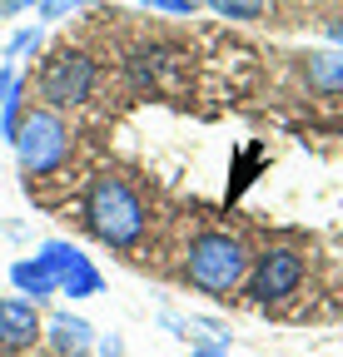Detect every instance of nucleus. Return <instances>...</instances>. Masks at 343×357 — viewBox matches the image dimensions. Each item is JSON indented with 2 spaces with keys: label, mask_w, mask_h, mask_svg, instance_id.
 <instances>
[{
  "label": "nucleus",
  "mask_w": 343,
  "mask_h": 357,
  "mask_svg": "<svg viewBox=\"0 0 343 357\" xmlns=\"http://www.w3.org/2000/svg\"><path fill=\"white\" fill-rule=\"evenodd\" d=\"M35 45H40V30H15V40L6 45V60H15V55L35 50Z\"/></svg>",
  "instance_id": "15"
},
{
  "label": "nucleus",
  "mask_w": 343,
  "mask_h": 357,
  "mask_svg": "<svg viewBox=\"0 0 343 357\" xmlns=\"http://www.w3.org/2000/svg\"><path fill=\"white\" fill-rule=\"evenodd\" d=\"M244 273H249V248L234 234H199L184 253V278L209 298L234 293L244 283Z\"/></svg>",
  "instance_id": "2"
},
{
  "label": "nucleus",
  "mask_w": 343,
  "mask_h": 357,
  "mask_svg": "<svg viewBox=\"0 0 343 357\" xmlns=\"http://www.w3.org/2000/svg\"><path fill=\"white\" fill-rule=\"evenodd\" d=\"M20 119H25V84L15 79V84L6 89V105H0V139H15Z\"/></svg>",
  "instance_id": "12"
},
{
  "label": "nucleus",
  "mask_w": 343,
  "mask_h": 357,
  "mask_svg": "<svg viewBox=\"0 0 343 357\" xmlns=\"http://www.w3.org/2000/svg\"><path fill=\"white\" fill-rule=\"evenodd\" d=\"M304 75H309V84L319 89V95H343V50H319V55H309Z\"/></svg>",
  "instance_id": "9"
},
{
  "label": "nucleus",
  "mask_w": 343,
  "mask_h": 357,
  "mask_svg": "<svg viewBox=\"0 0 343 357\" xmlns=\"http://www.w3.org/2000/svg\"><path fill=\"white\" fill-rule=\"evenodd\" d=\"M70 6H90V0H70Z\"/></svg>",
  "instance_id": "22"
},
{
  "label": "nucleus",
  "mask_w": 343,
  "mask_h": 357,
  "mask_svg": "<svg viewBox=\"0 0 343 357\" xmlns=\"http://www.w3.org/2000/svg\"><path fill=\"white\" fill-rule=\"evenodd\" d=\"M40 337H45V323L30 298H0V352L15 357V352H30Z\"/></svg>",
  "instance_id": "6"
},
{
  "label": "nucleus",
  "mask_w": 343,
  "mask_h": 357,
  "mask_svg": "<svg viewBox=\"0 0 343 357\" xmlns=\"http://www.w3.org/2000/svg\"><path fill=\"white\" fill-rule=\"evenodd\" d=\"M100 288H105V278L95 273V263L85 258V253H80V258L65 268V273H60V293H65V298H95Z\"/></svg>",
  "instance_id": "10"
},
{
  "label": "nucleus",
  "mask_w": 343,
  "mask_h": 357,
  "mask_svg": "<svg viewBox=\"0 0 343 357\" xmlns=\"http://www.w3.org/2000/svg\"><path fill=\"white\" fill-rule=\"evenodd\" d=\"M100 352H105V357H124V347H119V337H105V342H100Z\"/></svg>",
  "instance_id": "17"
},
{
  "label": "nucleus",
  "mask_w": 343,
  "mask_h": 357,
  "mask_svg": "<svg viewBox=\"0 0 343 357\" xmlns=\"http://www.w3.org/2000/svg\"><path fill=\"white\" fill-rule=\"evenodd\" d=\"M45 342L65 357V352H85L95 342V328L85 323V318H75V312H55V318L45 323Z\"/></svg>",
  "instance_id": "8"
},
{
  "label": "nucleus",
  "mask_w": 343,
  "mask_h": 357,
  "mask_svg": "<svg viewBox=\"0 0 343 357\" xmlns=\"http://www.w3.org/2000/svg\"><path fill=\"white\" fill-rule=\"evenodd\" d=\"M25 6H45V0H6V10L15 15V10H25Z\"/></svg>",
  "instance_id": "18"
},
{
  "label": "nucleus",
  "mask_w": 343,
  "mask_h": 357,
  "mask_svg": "<svg viewBox=\"0 0 343 357\" xmlns=\"http://www.w3.org/2000/svg\"><path fill=\"white\" fill-rule=\"evenodd\" d=\"M35 258L45 263V268H50L55 278H60L65 268H70V263L80 258V248H75V243H65V238H50V243H40V253H35Z\"/></svg>",
  "instance_id": "13"
},
{
  "label": "nucleus",
  "mask_w": 343,
  "mask_h": 357,
  "mask_svg": "<svg viewBox=\"0 0 343 357\" xmlns=\"http://www.w3.org/2000/svg\"><path fill=\"white\" fill-rule=\"evenodd\" d=\"M298 283H304V258L293 248H264L244 273V288L254 303H284L298 293Z\"/></svg>",
  "instance_id": "5"
},
{
  "label": "nucleus",
  "mask_w": 343,
  "mask_h": 357,
  "mask_svg": "<svg viewBox=\"0 0 343 357\" xmlns=\"http://www.w3.org/2000/svg\"><path fill=\"white\" fill-rule=\"evenodd\" d=\"M204 6L224 20H264L274 10V0H204Z\"/></svg>",
  "instance_id": "11"
},
{
  "label": "nucleus",
  "mask_w": 343,
  "mask_h": 357,
  "mask_svg": "<svg viewBox=\"0 0 343 357\" xmlns=\"http://www.w3.org/2000/svg\"><path fill=\"white\" fill-rule=\"evenodd\" d=\"M10 84H15V70L0 65V105H6V89H10Z\"/></svg>",
  "instance_id": "16"
},
{
  "label": "nucleus",
  "mask_w": 343,
  "mask_h": 357,
  "mask_svg": "<svg viewBox=\"0 0 343 357\" xmlns=\"http://www.w3.org/2000/svg\"><path fill=\"white\" fill-rule=\"evenodd\" d=\"M85 223H90V234L110 248H135L145 238V204L140 194L124 184V178L115 174H95L90 178V189H85Z\"/></svg>",
  "instance_id": "1"
},
{
  "label": "nucleus",
  "mask_w": 343,
  "mask_h": 357,
  "mask_svg": "<svg viewBox=\"0 0 343 357\" xmlns=\"http://www.w3.org/2000/svg\"><path fill=\"white\" fill-rule=\"evenodd\" d=\"M194 357H229V352H219V347H194Z\"/></svg>",
  "instance_id": "19"
},
{
  "label": "nucleus",
  "mask_w": 343,
  "mask_h": 357,
  "mask_svg": "<svg viewBox=\"0 0 343 357\" xmlns=\"http://www.w3.org/2000/svg\"><path fill=\"white\" fill-rule=\"evenodd\" d=\"M149 10H169V15H194L204 0H145Z\"/></svg>",
  "instance_id": "14"
},
{
  "label": "nucleus",
  "mask_w": 343,
  "mask_h": 357,
  "mask_svg": "<svg viewBox=\"0 0 343 357\" xmlns=\"http://www.w3.org/2000/svg\"><path fill=\"white\" fill-rule=\"evenodd\" d=\"M10 283H15V293L30 298V303H45L50 293H60V278H55L40 258H20V263H10Z\"/></svg>",
  "instance_id": "7"
},
{
  "label": "nucleus",
  "mask_w": 343,
  "mask_h": 357,
  "mask_svg": "<svg viewBox=\"0 0 343 357\" xmlns=\"http://www.w3.org/2000/svg\"><path fill=\"white\" fill-rule=\"evenodd\" d=\"M328 35H333V40H343V25H328Z\"/></svg>",
  "instance_id": "20"
},
{
  "label": "nucleus",
  "mask_w": 343,
  "mask_h": 357,
  "mask_svg": "<svg viewBox=\"0 0 343 357\" xmlns=\"http://www.w3.org/2000/svg\"><path fill=\"white\" fill-rule=\"evenodd\" d=\"M40 100H45V109H70V105H85L95 89V60L85 50H55L45 65H40Z\"/></svg>",
  "instance_id": "4"
},
{
  "label": "nucleus",
  "mask_w": 343,
  "mask_h": 357,
  "mask_svg": "<svg viewBox=\"0 0 343 357\" xmlns=\"http://www.w3.org/2000/svg\"><path fill=\"white\" fill-rule=\"evenodd\" d=\"M65 357H90V352H65Z\"/></svg>",
  "instance_id": "21"
},
{
  "label": "nucleus",
  "mask_w": 343,
  "mask_h": 357,
  "mask_svg": "<svg viewBox=\"0 0 343 357\" xmlns=\"http://www.w3.org/2000/svg\"><path fill=\"white\" fill-rule=\"evenodd\" d=\"M10 144H15V159H20L25 178H45L70 159V129L55 109H30Z\"/></svg>",
  "instance_id": "3"
}]
</instances>
